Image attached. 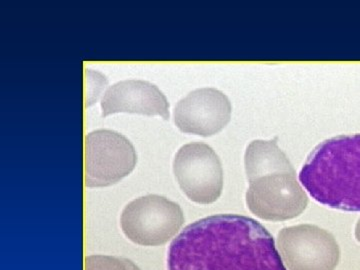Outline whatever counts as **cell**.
Here are the masks:
<instances>
[{
  "instance_id": "6da1fadb",
  "label": "cell",
  "mask_w": 360,
  "mask_h": 270,
  "mask_svg": "<svg viewBox=\"0 0 360 270\" xmlns=\"http://www.w3.org/2000/svg\"><path fill=\"white\" fill-rule=\"evenodd\" d=\"M167 270H288L274 236L250 217L219 214L187 225L169 246Z\"/></svg>"
},
{
  "instance_id": "7a4b0ae2",
  "label": "cell",
  "mask_w": 360,
  "mask_h": 270,
  "mask_svg": "<svg viewBox=\"0 0 360 270\" xmlns=\"http://www.w3.org/2000/svg\"><path fill=\"white\" fill-rule=\"evenodd\" d=\"M276 141H252L246 149L245 172L250 182L246 205L260 219L284 221L300 217L309 205V198Z\"/></svg>"
},
{
  "instance_id": "3957f363",
  "label": "cell",
  "mask_w": 360,
  "mask_h": 270,
  "mask_svg": "<svg viewBox=\"0 0 360 270\" xmlns=\"http://www.w3.org/2000/svg\"><path fill=\"white\" fill-rule=\"evenodd\" d=\"M300 181L321 205L360 212V134L321 142L300 170Z\"/></svg>"
},
{
  "instance_id": "277c9868",
  "label": "cell",
  "mask_w": 360,
  "mask_h": 270,
  "mask_svg": "<svg viewBox=\"0 0 360 270\" xmlns=\"http://www.w3.org/2000/svg\"><path fill=\"white\" fill-rule=\"evenodd\" d=\"M184 224L181 207L163 196L150 194L132 200L120 217L124 236L143 246L165 245Z\"/></svg>"
},
{
  "instance_id": "5b68a950",
  "label": "cell",
  "mask_w": 360,
  "mask_h": 270,
  "mask_svg": "<svg viewBox=\"0 0 360 270\" xmlns=\"http://www.w3.org/2000/svg\"><path fill=\"white\" fill-rule=\"evenodd\" d=\"M131 142L115 130L98 129L84 139V182L87 187L117 184L136 165Z\"/></svg>"
},
{
  "instance_id": "8992f818",
  "label": "cell",
  "mask_w": 360,
  "mask_h": 270,
  "mask_svg": "<svg viewBox=\"0 0 360 270\" xmlns=\"http://www.w3.org/2000/svg\"><path fill=\"white\" fill-rule=\"evenodd\" d=\"M174 172L180 188L193 202L210 205L221 195V161L207 144L191 142L181 146L175 155Z\"/></svg>"
},
{
  "instance_id": "52a82bcc",
  "label": "cell",
  "mask_w": 360,
  "mask_h": 270,
  "mask_svg": "<svg viewBox=\"0 0 360 270\" xmlns=\"http://www.w3.org/2000/svg\"><path fill=\"white\" fill-rule=\"evenodd\" d=\"M277 248L288 270H335L340 264L335 236L316 225L285 227L277 236Z\"/></svg>"
},
{
  "instance_id": "ba28073f",
  "label": "cell",
  "mask_w": 360,
  "mask_h": 270,
  "mask_svg": "<svg viewBox=\"0 0 360 270\" xmlns=\"http://www.w3.org/2000/svg\"><path fill=\"white\" fill-rule=\"evenodd\" d=\"M231 112V101L224 92L205 87L180 99L174 108V122L184 134L212 136L229 124Z\"/></svg>"
},
{
  "instance_id": "9c48e42d",
  "label": "cell",
  "mask_w": 360,
  "mask_h": 270,
  "mask_svg": "<svg viewBox=\"0 0 360 270\" xmlns=\"http://www.w3.org/2000/svg\"><path fill=\"white\" fill-rule=\"evenodd\" d=\"M101 116L113 113H139L161 116L169 120V103L156 85L144 80H123L104 92L101 103Z\"/></svg>"
},
{
  "instance_id": "30bf717a",
  "label": "cell",
  "mask_w": 360,
  "mask_h": 270,
  "mask_svg": "<svg viewBox=\"0 0 360 270\" xmlns=\"http://www.w3.org/2000/svg\"><path fill=\"white\" fill-rule=\"evenodd\" d=\"M85 270H141L131 260L108 255H90L85 259Z\"/></svg>"
},
{
  "instance_id": "8fae6325",
  "label": "cell",
  "mask_w": 360,
  "mask_h": 270,
  "mask_svg": "<svg viewBox=\"0 0 360 270\" xmlns=\"http://www.w3.org/2000/svg\"><path fill=\"white\" fill-rule=\"evenodd\" d=\"M355 238L360 243V219L357 222L356 227H355Z\"/></svg>"
}]
</instances>
